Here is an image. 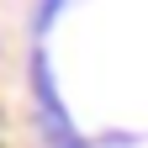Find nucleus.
I'll return each instance as SVG.
<instances>
[{"instance_id": "f257e3e1", "label": "nucleus", "mask_w": 148, "mask_h": 148, "mask_svg": "<svg viewBox=\"0 0 148 148\" xmlns=\"http://www.w3.org/2000/svg\"><path fill=\"white\" fill-rule=\"evenodd\" d=\"M32 95H37V127H42L48 148H90L79 132H74V122H69V111L58 101V85H53V69H48L42 53L32 58Z\"/></svg>"}]
</instances>
